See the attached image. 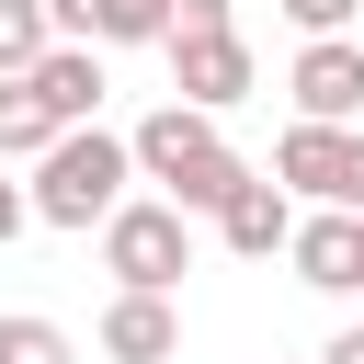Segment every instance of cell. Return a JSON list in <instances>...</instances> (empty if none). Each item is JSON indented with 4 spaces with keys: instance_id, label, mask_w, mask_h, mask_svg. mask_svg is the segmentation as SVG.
<instances>
[{
    "instance_id": "obj_8",
    "label": "cell",
    "mask_w": 364,
    "mask_h": 364,
    "mask_svg": "<svg viewBox=\"0 0 364 364\" xmlns=\"http://www.w3.org/2000/svg\"><path fill=\"white\" fill-rule=\"evenodd\" d=\"M216 239H228L239 262H273V250L296 239V193H284L273 171H250V182H239V193L216 205Z\"/></svg>"
},
{
    "instance_id": "obj_13",
    "label": "cell",
    "mask_w": 364,
    "mask_h": 364,
    "mask_svg": "<svg viewBox=\"0 0 364 364\" xmlns=\"http://www.w3.org/2000/svg\"><path fill=\"white\" fill-rule=\"evenodd\" d=\"M57 46V23H46V0H0V80H23L34 57Z\"/></svg>"
},
{
    "instance_id": "obj_2",
    "label": "cell",
    "mask_w": 364,
    "mask_h": 364,
    "mask_svg": "<svg viewBox=\"0 0 364 364\" xmlns=\"http://www.w3.org/2000/svg\"><path fill=\"white\" fill-rule=\"evenodd\" d=\"M125 182H136L125 136H114V125H68V136L34 159L23 193H34V228H68V239H80V228H102V216L125 205Z\"/></svg>"
},
{
    "instance_id": "obj_7",
    "label": "cell",
    "mask_w": 364,
    "mask_h": 364,
    "mask_svg": "<svg viewBox=\"0 0 364 364\" xmlns=\"http://www.w3.org/2000/svg\"><path fill=\"white\" fill-rule=\"evenodd\" d=\"M284 262H296V284H318V296H353V284H364V216H341V205L296 216Z\"/></svg>"
},
{
    "instance_id": "obj_14",
    "label": "cell",
    "mask_w": 364,
    "mask_h": 364,
    "mask_svg": "<svg viewBox=\"0 0 364 364\" xmlns=\"http://www.w3.org/2000/svg\"><path fill=\"white\" fill-rule=\"evenodd\" d=\"M0 364H80V341H68L57 318H34V307H11V318H0Z\"/></svg>"
},
{
    "instance_id": "obj_3",
    "label": "cell",
    "mask_w": 364,
    "mask_h": 364,
    "mask_svg": "<svg viewBox=\"0 0 364 364\" xmlns=\"http://www.w3.org/2000/svg\"><path fill=\"white\" fill-rule=\"evenodd\" d=\"M102 273H114L125 296H171V284L193 273V216H182L171 193H125V205L102 216Z\"/></svg>"
},
{
    "instance_id": "obj_9",
    "label": "cell",
    "mask_w": 364,
    "mask_h": 364,
    "mask_svg": "<svg viewBox=\"0 0 364 364\" xmlns=\"http://www.w3.org/2000/svg\"><path fill=\"white\" fill-rule=\"evenodd\" d=\"M57 46H159L171 34V0H46Z\"/></svg>"
},
{
    "instance_id": "obj_15",
    "label": "cell",
    "mask_w": 364,
    "mask_h": 364,
    "mask_svg": "<svg viewBox=\"0 0 364 364\" xmlns=\"http://www.w3.org/2000/svg\"><path fill=\"white\" fill-rule=\"evenodd\" d=\"M273 11H284V23H296V34H307V46H318V34H341V23H353V11H364V0H273Z\"/></svg>"
},
{
    "instance_id": "obj_11",
    "label": "cell",
    "mask_w": 364,
    "mask_h": 364,
    "mask_svg": "<svg viewBox=\"0 0 364 364\" xmlns=\"http://www.w3.org/2000/svg\"><path fill=\"white\" fill-rule=\"evenodd\" d=\"M102 353H114V364H171V353H182V307L114 284V307H102Z\"/></svg>"
},
{
    "instance_id": "obj_5",
    "label": "cell",
    "mask_w": 364,
    "mask_h": 364,
    "mask_svg": "<svg viewBox=\"0 0 364 364\" xmlns=\"http://www.w3.org/2000/svg\"><path fill=\"white\" fill-rule=\"evenodd\" d=\"M250 46L239 34H171V102H193V114H228V102H250Z\"/></svg>"
},
{
    "instance_id": "obj_4",
    "label": "cell",
    "mask_w": 364,
    "mask_h": 364,
    "mask_svg": "<svg viewBox=\"0 0 364 364\" xmlns=\"http://www.w3.org/2000/svg\"><path fill=\"white\" fill-rule=\"evenodd\" d=\"M273 182L307 193V205L364 216V125H284L273 136Z\"/></svg>"
},
{
    "instance_id": "obj_12",
    "label": "cell",
    "mask_w": 364,
    "mask_h": 364,
    "mask_svg": "<svg viewBox=\"0 0 364 364\" xmlns=\"http://www.w3.org/2000/svg\"><path fill=\"white\" fill-rule=\"evenodd\" d=\"M57 136H68V125H57V114H46L23 80H0V159H46Z\"/></svg>"
},
{
    "instance_id": "obj_10",
    "label": "cell",
    "mask_w": 364,
    "mask_h": 364,
    "mask_svg": "<svg viewBox=\"0 0 364 364\" xmlns=\"http://www.w3.org/2000/svg\"><path fill=\"white\" fill-rule=\"evenodd\" d=\"M23 91L57 114V125H102V46H46L23 68Z\"/></svg>"
},
{
    "instance_id": "obj_6",
    "label": "cell",
    "mask_w": 364,
    "mask_h": 364,
    "mask_svg": "<svg viewBox=\"0 0 364 364\" xmlns=\"http://www.w3.org/2000/svg\"><path fill=\"white\" fill-rule=\"evenodd\" d=\"M284 91H296V125H353V114H364V46H353V34H318Z\"/></svg>"
},
{
    "instance_id": "obj_1",
    "label": "cell",
    "mask_w": 364,
    "mask_h": 364,
    "mask_svg": "<svg viewBox=\"0 0 364 364\" xmlns=\"http://www.w3.org/2000/svg\"><path fill=\"white\" fill-rule=\"evenodd\" d=\"M125 159H136V182H159L182 216H216L239 182H250V159L216 136V114H193V102H159L136 136H125Z\"/></svg>"
},
{
    "instance_id": "obj_18",
    "label": "cell",
    "mask_w": 364,
    "mask_h": 364,
    "mask_svg": "<svg viewBox=\"0 0 364 364\" xmlns=\"http://www.w3.org/2000/svg\"><path fill=\"white\" fill-rule=\"evenodd\" d=\"M318 364H364V330H341V341H330V353H318Z\"/></svg>"
},
{
    "instance_id": "obj_16",
    "label": "cell",
    "mask_w": 364,
    "mask_h": 364,
    "mask_svg": "<svg viewBox=\"0 0 364 364\" xmlns=\"http://www.w3.org/2000/svg\"><path fill=\"white\" fill-rule=\"evenodd\" d=\"M171 34H239V23H228V0H171ZM171 34H159V46H171Z\"/></svg>"
},
{
    "instance_id": "obj_17",
    "label": "cell",
    "mask_w": 364,
    "mask_h": 364,
    "mask_svg": "<svg viewBox=\"0 0 364 364\" xmlns=\"http://www.w3.org/2000/svg\"><path fill=\"white\" fill-rule=\"evenodd\" d=\"M23 228H34V193H23V182H0V250H11Z\"/></svg>"
}]
</instances>
